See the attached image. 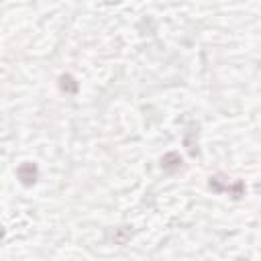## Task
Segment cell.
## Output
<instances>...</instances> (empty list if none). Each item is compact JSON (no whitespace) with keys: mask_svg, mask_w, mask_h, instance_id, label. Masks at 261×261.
Returning <instances> with one entry per match:
<instances>
[{"mask_svg":"<svg viewBox=\"0 0 261 261\" xmlns=\"http://www.w3.org/2000/svg\"><path fill=\"white\" fill-rule=\"evenodd\" d=\"M16 177L20 179L22 186H33V184L37 181V177H39V169H37L35 163L24 161V163H20V165L16 167Z\"/></svg>","mask_w":261,"mask_h":261,"instance_id":"obj_1","label":"cell"},{"mask_svg":"<svg viewBox=\"0 0 261 261\" xmlns=\"http://www.w3.org/2000/svg\"><path fill=\"white\" fill-rule=\"evenodd\" d=\"M210 188L214 190V192H230L234 198H241L243 196V181H234V184H230V181H224V184H220L218 181V177L214 175V177H210Z\"/></svg>","mask_w":261,"mask_h":261,"instance_id":"obj_2","label":"cell"},{"mask_svg":"<svg viewBox=\"0 0 261 261\" xmlns=\"http://www.w3.org/2000/svg\"><path fill=\"white\" fill-rule=\"evenodd\" d=\"M161 167L167 169V171H175V169H179V167H181V157H179V153L171 151V153L163 155V157H161Z\"/></svg>","mask_w":261,"mask_h":261,"instance_id":"obj_3","label":"cell"},{"mask_svg":"<svg viewBox=\"0 0 261 261\" xmlns=\"http://www.w3.org/2000/svg\"><path fill=\"white\" fill-rule=\"evenodd\" d=\"M59 88H61L65 94H75L80 86H77V82H75V77H73V75L63 73V75H59Z\"/></svg>","mask_w":261,"mask_h":261,"instance_id":"obj_4","label":"cell"},{"mask_svg":"<svg viewBox=\"0 0 261 261\" xmlns=\"http://www.w3.org/2000/svg\"><path fill=\"white\" fill-rule=\"evenodd\" d=\"M2 234H4V230H2V226H0V239H2Z\"/></svg>","mask_w":261,"mask_h":261,"instance_id":"obj_5","label":"cell"}]
</instances>
